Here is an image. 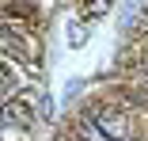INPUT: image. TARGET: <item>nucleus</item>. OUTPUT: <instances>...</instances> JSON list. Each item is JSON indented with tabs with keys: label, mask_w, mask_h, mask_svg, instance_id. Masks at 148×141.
Masks as SVG:
<instances>
[{
	"label": "nucleus",
	"mask_w": 148,
	"mask_h": 141,
	"mask_svg": "<svg viewBox=\"0 0 148 141\" xmlns=\"http://www.w3.org/2000/svg\"><path fill=\"white\" fill-rule=\"evenodd\" d=\"M84 141H129V118L118 107H95L80 122Z\"/></svg>",
	"instance_id": "obj_1"
},
{
	"label": "nucleus",
	"mask_w": 148,
	"mask_h": 141,
	"mask_svg": "<svg viewBox=\"0 0 148 141\" xmlns=\"http://www.w3.org/2000/svg\"><path fill=\"white\" fill-rule=\"evenodd\" d=\"M4 115H8V122H19V126H31L38 115H46V95L42 92H19V95H12V99H4Z\"/></svg>",
	"instance_id": "obj_2"
},
{
	"label": "nucleus",
	"mask_w": 148,
	"mask_h": 141,
	"mask_svg": "<svg viewBox=\"0 0 148 141\" xmlns=\"http://www.w3.org/2000/svg\"><path fill=\"white\" fill-rule=\"evenodd\" d=\"M12 50H23L31 61H38V42H34L31 35H27V38H19L15 31H8V53H12Z\"/></svg>",
	"instance_id": "obj_3"
},
{
	"label": "nucleus",
	"mask_w": 148,
	"mask_h": 141,
	"mask_svg": "<svg viewBox=\"0 0 148 141\" xmlns=\"http://www.w3.org/2000/svg\"><path fill=\"white\" fill-rule=\"evenodd\" d=\"M110 4H114V0H84V15L87 19H99V15L110 12Z\"/></svg>",
	"instance_id": "obj_4"
},
{
	"label": "nucleus",
	"mask_w": 148,
	"mask_h": 141,
	"mask_svg": "<svg viewBox=\"0 0 148 141\" xmlns=\"http://www.w3.org/2000/svg\"><path fill=\"white\" fill-rule=\"evenodd\" d=\"M87 35H91V31H87L84 23H72V27H69V42H72V46H84Z\"/></svg>",
	"instance_id": "obj_5"
}]
</instances>
